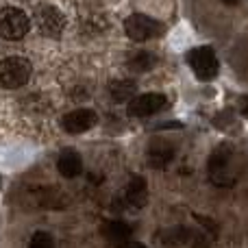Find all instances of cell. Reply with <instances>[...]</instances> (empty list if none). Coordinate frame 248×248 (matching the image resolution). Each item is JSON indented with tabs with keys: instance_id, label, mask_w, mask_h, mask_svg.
<instances>
[{
	"instance_id": "obj_1",
	"label": "cell",
	"mask_w": 248,
	"mask_h": 248,
	"mask_svg": "<svg viewBox=\"0 0 248 248\" xmlns=\"http://www.w3.org/2000/svg\"><path fill=\"white\" fill-rule=\"evenodd\" d=\"M31 72H33V65L26 57H7L0 61V87L17 90L29 83Z\"/></svg>"
},
{
	"instance_id": "obj_4",
	"label": "cell",
	"mask_w": 248,
	"mask_h": 248,
	"mask_svg": "<svg viewBox=\"0 0 248 248\" xmlns=\"http://www.w3.org/2000/svg\"><path fill=\"white\" fill-rule=\"evenodd\" d=\"M124 31H126V35L133 42H148V39H155L163 33V24L159 20H155V17L135 13V16L126 17Z\"/></svg>"
},
{
	"instance_id": "obj_3",
	"label": "cell",
	"mask_w": 248,
	"mask_h": 248,
	"mask_svg": "<svg viewBox=\"0 0 248 248\" xmlns=\"http://www.w3.org/2000/svg\"><path fill=\"white\" fill-rule=\"evenodd\" d=\"M31 29V20L22 9L7 7L0 11V37L2 39H22Z\"/></svg>"
},
{
	"instance_id": "obj_8",
	"label": "cell",
	"mask_w": 248,
	"mask_h": 248,
	"mask_svg": "<svg viewBox=\"0 0 248 248\" xmlns=\"http://www.w3.org/2000/svg\"><path fill=\"white\" fill-rule=\"evenodd\" d=\"M174 157V148H172L170 141L166 140H153L148 144V150H146V159H148V163L153 168H163L170 159Z\"/></svg>"
},
{
	"instance_id": "obj_13",
	"label": "cell",
	"mask_w": 248,
	"mask_h": 248,
	"mask_svg": "<svg viewBox=\"0 0 248 248\" xmlns=\"http://www.w3.org/2000/svg\"><path fill=\"white\" fill-rule=\"evenodd\" d=\"M155 65H157V57L148 50H140L128 59V70H133V72H137V74L148 72V70H153Z\"/></svg>"
},
{
	"instance_id": "obj_6",
	"label": "cell",
	"mask_w": 248,
	"mask_h": 248,
	"mask_svg": "<svg viewBox=\"0 0 248 248\" xmlns=\"http://www.w3.org/2000/svg\"><path fill=\"white\" fill-rule=\"evenodd\" d=\"M166 96L159 94V92H150V94H140V96H133L128 100V116L133 118H146V116H153V113L161 111L166 107Z\"/></svg>"
},
{
	"instance_id": "obj_18",
	"label": "cell",
	"mask_w": 248,
	"mask_h": 248,
	"mask_svg": "<svg viewBox=\"0 0 248 248\" xmlns=\"http://www.w3.org/2000/svg\"><path fill=\"white\" fill-rule=\"evenodd\" d=\"M240 109H242V113L248 118V96H242V100H240Z\"/></svg>"
},
{
	"instance_id": "obj_14",
	"label": "cell",
	"mask_w": 248,
	"mask_h": 248,
	"mask_svg": "<svg viewBox=\"0 0 248 248\" xmlns=\"http://www.w3.org/2000/svg\"><path fill=\"white\" fill-rule=\"evenodd\" d=\"M192 240V231L187 227H172L163 233L161 244L163 246H183Z\"/></svg>"
},
{
	"instance_id": "obj_12",
	"label": "cell",
	"mask_w": 248,
	"mask_h": 248,
	"mask_svg": "<svg viewBox=\"0 0 248 248\" xmlns=\"http://www.w3.org/2000/svg\"><path fill=\"white\" fill-rule=\"evenodd\" d=\"M146 198H148V192H146L144 179H140V176H133L131 183H128V187H126V201H128V205L141 207L146 202Z\"/></svg>"
},
{
	"instance_id": "obj_19",
	"label": "cell",
	"mask_w": 248,
	"mask_h": 248,
	"mask_svg": "<svg viewBox=\"0 0 248 248\" xmlns=\"http://www.w3.org/2000/svg\"><path fill=\"white\" fill-rule=\"evenodd\" d=\"M222 2H224V4H229V7H233V4H237L240 0H222Z\"/></svg>"
},
{
	"instance_id": "obj_2",
	"label": "cell",
	"mask_w": 248,
	"mask_h": 248,
	"mask_svg": "<svg viewBox=\"0 0 248 248\" xmlns=\"http://www.w3.org/2000/svg\"><path fill=\"white\" fill-rule=\"evenodd\" d=\"M33 20H35V24H37L39 33L46 35V37L57 39V37H61L65 31V16L55 4H48V2L37 4L33 11Z\"/></svg>"
},
{
	"instance_id": "obj_7",
	"label": "cell",
	"mask_w": 248,
	"mask_h": 248,
	"mask_svg": "<svg viewBox=\"0 0 248 248\" xmlns=\"http://www.w3.org/2000/svg\"><path fill=\"white\" fill-rule=\"evenodd\" d=\"M96 122H98V116H96V111H92V109H74V111L65 113L63 120H61L63 128L68 133H72V135L90 131L92 126H96Z\"/></svg>"
},
{
	"instance_id": "obj_15",
	"label": "cell",
	"mask_w": 248,
	"mask_h": 248,
	"mask_svg": "<svg viewBox=\"0 0 248 248\" xmlns=\"http://www.w3.org/2000/svg\"><path fill=\"white\" fill-rule=\"evenodd\" d=\"M29 248H55V240H52L50 233L37 231V233H33V237H31Z\"/></svg>"
},
{
	"instance_id": "obj_9",
	"label": "cell",
	"mask_w": 248,
	"mask_h": 248,
	"mask_svg": "<svg viewBox=\"0 0 248 248\" xmlns=\"http://www.w3.org/2000/svg\"><path fill=\"white\" fill-rule=\"evenodd\" d=\"M57 170H59L61 176H65V179L78 176L83 172V161H81V157H78V153H74V150H63V153L59 155V159H57Z\"/></svg>"
},
{
	"instance_id": "obj_17",
	"label": "cell",
	"mask_w": 248,
	"mask_h": 248,
	"mask_svg": "<svg viewBox=\"0 0 248 248\" xmlns=\"http://www.w3.org/2000/svg\"><path fill=\"white\" fill-rule=\"evenodd\" d=\"M118 248H146V246L135 240H126V242H122V244H118Z\"/></svg>"
},
{
	"instance_id": "obj_10",
	"label": "cell",
	"mask_w": 248,
	"mask_h": 248,
	"mask_svg": "<svg viewBox=\"0 0 248 248\" xmlns=\"http://www.w3.org/2000/svg\"><path fill=\"white\" fill-rule=\"evenodd\" d=\"M135 81H131V78H118V81H111L109 83V96H111V100H116V103H126V100H131L133 96H135Z\"/></svg>"
},
{
	"instance_id": "obj_5",
	"label": "cell",
	"mask_w": 248,
	"mask_h": 248,
	"mask_svg": "<svg viewBox=\"0 0 248 248\" xmlns=\"http://www.w3.org/2000/svg\"><path fill=\"white\" fill-rule=\"evenodd\" d=\"M187 61L192 65L194 74H196L201 81H211V78L218 77V57L216 52L211 50L209 46H202V48H194L192 52L187 55Z\"/></svg>"
},
{
	"instance_id": "obj_16",
	"label": "cell",
	"mask_w": 248,
	"mask_h": 248,
	"mask_svg": "<svg viewBox=\"0 0 248 248\" xmlns=\"http://www.w3.org/2000/svg\"><path fill=\"white\" fill-rule=\"evenodd\" d=\"M189 242H192V248H209V240L205 233H194Z\"/></svg>"
},
{
	"instance_id": "obj_11",
	"label": "cell",
	"mask_w": 248,
	"mask_h": 248,
	"mask_svg": "<svg viewBox=\"0 0 248 248\" xmlns=\"http://www.w3.org/2000/svg\"><path fill=\"white\" fill-rule=\"evenodd\" d=\"M103 235L107 237L111 244H122V242L131 240V229H128V224L120 222V220H113V222H107L103 227Z\"/></svg>"
}]
</instances>
